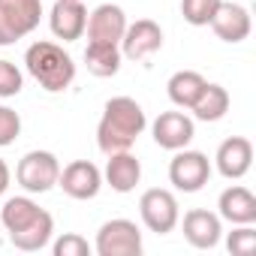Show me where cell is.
<instances>
[{
  "label": "cell",
  "instance_id": "2",
  "mask_svg": "<svg viewBox=\"0 0 256 256\" xmlns=\"http://www.w3.org/2000/svg\"><path fill=\"white\" fill-rule=\"evenodd\" d=\"M145 108L133 96H112L102 106V118L96 124V145L106 157L114 151H130L136 139L145 133Z\"/></svg>",
  "mask_w": 256,
  "mask_h": 256
},
{
  "label": "cell",
  "instance_id": "8",
  "mask_svg": "<svg viewBox=\"0 0 256 256\" xmlns=\"http://www.w3.org/2000/svg\"><path fill=\"white\" fill-rule=\"evenodd\" d=\"M211 178V160L202 151H175L172 163H169V181L175 190L181 193H199Z\"/></svg>",
  "mask_w": 256,
  "mask_h": 256
},
{
  "label": "cell",
  "instance_id": "1",
  "mask_svg": "<svg viewBox=\"0 0 256 256\" xmlns=\"http://www.w3.org/2000/svg\"><path fill=\"white\" fill-rule=\"evenodd\" d=\"M0 223L10 232L12 247L24 250V253H36L42 247H48L52 235H54V217L40 208L30 196H12L0 208Z\"/></svg>",
  "mask_w": 256,
  "mask_h": 256
},
{
  "label": "cell",
  "instance_id": "13",
  "mask_svg": "<svg viewBox=\"0 0 256 256\" xmlns=\"http://www.w3.org/2000/svg\"><path fill=\"white\" fill-rule=\"evenodd\" d=\"M126 30V12L118 4H100L94 12H88V42H120Z\"/></svg>",
  "mask_w": 256,
  "mask_h": 256
},
{
  "label": "cell",
  "instance_id": "5",
  "mask_svg": "<svg viewBox=\"0 0 256 256\" xmlns=\"http://www.w3.org/2000/svg\"><path fill=\"white\" fill-rule=\"evenodd\" d=\"M60 160L52 151H28L16 166V181L24 193H48L58 187Z\"/></svg>",
  "mask_w": 256,
  "mask_h": 256
},
{
  "label": "cell",
  "instance_id": "27",
  "mask_svg": "<svg viewBox=\"0 0 256 256\" xmlns=\"http://www.w3.org/2000/svg\"><path fill=\"white\" fill-rule=\"evenodd\" d=\"M10 181H12V172H10V166H6V160L0 157V196H4L6 190H10Z\"/></svg>",
  "mask_w": 256,
  "mask_h": 256
},
{
  "label": "cell",
  "instance_id": "19",
  "mask_svg": "<svg viewBox=\"0 0 256 256\" xmlns=\"http://www.w3.org/2000/svg\"><path fill=\"white\" fill-rule=\"evenodd\" d=\"M120 60H124V54H120V46H114V42H88V48H84V66L96 78L118 76Z\"/></svg>",
  "mask_w": 256,
  "mask_h": 256
},
{
  "label": "cell",
  "instance_id": "6",
  "mask_svg": "<svg viewBox=\"0 0 256 256\" xmlns=\"http://www.w3.org/2000/svg\"><path fill=\"white\" fill-rule=\"evenodd\" d=\"M94 250L100 256H142V232L133 220H106L96 232Z\"/></svg>",
  "mask_w": 256,
  "mask_h": 256
},
{
  "label": "cell",
  "instance_id": "23",
  "mask_svg": "<svg viewBox=\"0 0 256 256\" xmlns=\"http://www.w3.org/2000/svg\"><path fill=\"white\" fill-rule=\"evenodd\" d=\"M226 250L235 253V256H244V253L256 250V229H253V223L235 226V229L226 235Z\"/></svg>",
  "mask_w": 256,
  "mask_h": 256
},
{
  "label": "cell",
  "instance_id": "3",
  "mask_svg": "<svg viewBox=\"0 0 256 256\" xmlns=\"http://www.w3.org/2000/svg\"><path fill=\"white\" fill-rule=\"evenodd\" d=\"M24 66L28 72L40 82L42 90L48 94H60L72 84L76 78V64L72 58L64 52V46L48 42V40H36L28 52H24Z\"/></svg>",
  "mask_w": 256,
  "mask_h": 256
},
{
  "label": "cell",
  "instance_id": "22",
  "mask_svg": "<svg viewBox=\"0 0 256 256\" xmlns=\"http://www.w3.org/2000/svg\"><path fill=\"white\" fill-rule=\"evenodd\" d=\"M220 0H181V16L187 24L193 28H205L211 22V16L217 12Z\"/></svg>",
  "mask_w": 256,
  "mask_h": 256
},
{
  "label": "cell",
  "instance_id": "17",
  "mask_svg": "<svg viewBox=\"0 0 256 256\" xmlns=\"http://www.w3.org/2000/svg\"><path fill=\"white\" fill-rule=\"evenodd\" d=\"M217 217L232 223V226H241V223H256V196L235 184V187H226L217 199Z\"/></svg>",
  "mask_w": 256,
  "mask_h": 256
},
{
  "label": "cell",
  "instance_id": "4",
  "mask_svg": "<svg viewBox=\"0 0 256 256\" xmlns=\"http://www.w3.org/2000/svg\"><path fill=\"white\" fill-rule=\"evenodd\" d=\"M42 18V0H0V46L34 34Z\"/></svg>",
  "mask_w": 256,
  "mask_h": 256
},
{
  "label": "cell",
  "instance_id": "14",
  "mask_svg": "<svg viewBox=\"0 0 256 256\" xmlns=\"http://www.w3.org/2000/svg\"><path fill=\"white\" fill-rule=\"evenodd\" d=\"M211 30L217 34V40L235 46V42H244L253 30V22H250V12L241 6V4H223L220 0V6L217 12L211 16Z\"/></svg>",
  "mask_w": 256,
  "mask_h": 256
},
{
  "label": "cell",
  "instance_id": "18",
  "mask_svg": "<svg viewBox=\"0 0 256 256\" xmlns=\"http://www.w3.org/2000/svg\"><path fill=\"white\" fill-rule=\"evenodd\" d=\"M102 181H106L114 193H133L136 184L142 181V163H139L130 151H114V154H108Z\"/></svg>",
  "mask_w": 256,
  "mask_h": 256
},
{
  "label": "cell",
  "instance_id": "10",
  "mask_svg": "<svg viewBox=\"0 0 256 256\" xmlns=\"http://www.w3.org/2000/svg\"><path fill=\"white\" fill-rule=\"evenodd\" d=\"M58 187H60L70 199L88 202V199H94V196L102 190V172H100L90 160H72L70 166L60 169Z\"/></svg>",
  "mask_w": 256,
  "mask_h": 256
},
{
  "label": "cell",
  "instance_id": "11",
  "mask_svg": "<svg viewBox=\"0 0 256 256\" xmlns=\"http://www.w3.org/2000/svg\"><path fill=\"white\" fill-rule=\"evenodd\" d=\"M151 133H154V142L166 151H181L193 142L196 136V124L193 118H187L184 112H160L157 120L151 124Z\"/></svg>",
  "mask_w": 256,
  "mask_h": 256
},
{
  "label": "cell",
  "instance_id": "9",
  "mask_svg": "<svg viewBox=\"0 0 256 256\" xmlns=\"http://www.w3.org/2000/svg\"><path fill=\"white\" fill-rule=\"evenodd\" d=\"M120 54L126 60H133V64H142L148 58H154L160 48H163V30L157 22L151 18H139L133 24H126L124 36H120Z\"/></svg>",
  "mask_w": 256,
  "mask_h": 256
},
{
  "label": "cell",
  "instance_id": "16",
  "mask_svg": "<svg viewBox=\"0 0 256 256\" xmlns=\"http://www.w3.org/2000/svg\"><path fill=\"white\" fill-rule=\"evenodd\" d=\"M184 238L196 247V250H214L220 244V235H223V223L214 211H205V208H193L184 214Z\"/></svg>",
  "mask_w": 256,
  "mask_h": 256
},
{
  "label": "cell",
  "instance_id": "21",
  "mask_svg": "<svg viewBox=\"0 0 256 256\" xmlns=\"http://www.w3.org/2000/svg\"><path fill=\"white\" fill-rule=\"evenodd\" d=\"M202 88H205V76L196 72V70H178V72L169 78V84H166L169 100H172L178 108H190V106L196 102V96L202 94Z\"/></svg>",
  "mask_w": 256,
  "mask_h": 256
},
{
  "label": "cell",
  "instance_id": "24",
  "mask_svg": "<svg viewBox=\"0 0 256 256\" xmlns=\"http://www.w3.org/2000/svg\"><path fill=\"white\" fill-rule=\"evenodd\" d=\"M24 88V76L12 60H0V100L18 96Z\"/></svg>",
  "mask_w": 256,
  "mask_h": 256
},
{
  "label": "cell",
  "instance_id": "15",
  "mask_svg": "<svg viewBox=\"0 0 256 256\" xmlns=\"http://www.w3.org/2000/svg\"><path fill=\"white\" fill-rule=\"evenodd\" d=\"M214 163H217V172H220L226 181L244 178V175L250 172V166H253V145H250V139H244V136H229L226 142H220Z\"/></svg>",
  "mask_w": 256,
  "mask_h": 256
},
{
  "label": "cell",
  "instance_id": "25",
  "mask_svg": "<svg viewBox=\"0 0 256 256\" xmlns=\"http://www.w3.org/2000/svg\"><path fill=\"white\" fill-rule=\"evenodd\" d=\"M54 256H90V244L88 238H82L78 232H64L54 244H52Z\"/></svg>",
  "mask_w": 256,
  "mask_h": 256
},
{
  "label": "cell",
  "instance_id": "20",
  "mask_svg": "<svg viewBox=\"0 0 256 256\" xmlns=\"http://www.w3.org/2000/svg\"><path fill=\"white\" fill-rule=\"evenodd\" d=\"M193 118L196 120H205V124H214V120H223L226 112H229V90L223 84H214V82H205L202 94L196 96V102L190 106Z\"/></svg>",
  "mask_w": 256,
  "mask_h": 256
},
{
  "label": "cell",
  "instance_id": "12",
  "mask_svg": "<svg viewBox=\"0 0 256 256\" xmlns=\"http://www.w3.org/2000/svg\"><path fill=\"white\" fill-rule=\"evenodd\" d=\"M48 28L58 40L76 42L84 36L88 28V10L82 0H54V6L48 12Z\"/></svg>",
  "mask_w": 256,
  "mask_h": 256
},
{
  "label": "cell",
  "instance_id": "26",
  "mask_svg": "<svg viewBox=\"0 0 256 256\" xmlns=\"http://www.w3.org/2000/svg\"><path fill=\"white\" fill-rule=\"evenodd\" d=\"M18 136H22V118H18V112L0 102V148L12 145Z\"/></svg>",
  "mask_w": 256,
  "mask_h": 256
},
{
  "label": "cell",
  "instance_id": "7",
  "mask_svg": "<svg viewBox=\"0 0 256 256\" xmlns=\"http://www.w3.org/2000/svg\"><path fill=\"white\" fill-rule=\"evenodd\" d=\"M139 214H142V223L151 232H157V235H169L178 226V220H181L175 193L172 190H163V187H151V190L142 193Z\"/></svg>",
  "mask_w": 256,
  "mask_h": 256
}]
</instances>
